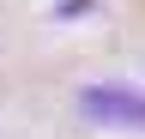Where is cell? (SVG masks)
<instances>
[{
  "label": "cell",
  "mask_w": 145,
  "mask_h": 139,
  "mask_svg": "<svg viewBox=\"0 0 145 139\" xmlns=\"http://www.w3.org/2000/svg\"><path fill=\"white\" fill-rule=\"evenodd\" d=\"M79 109H85L91 121H127V127H145V97L115 91V85H91V91L79 97Z\"/></svg>",
  "instance_id": "obj_1"
}]
</instances>
